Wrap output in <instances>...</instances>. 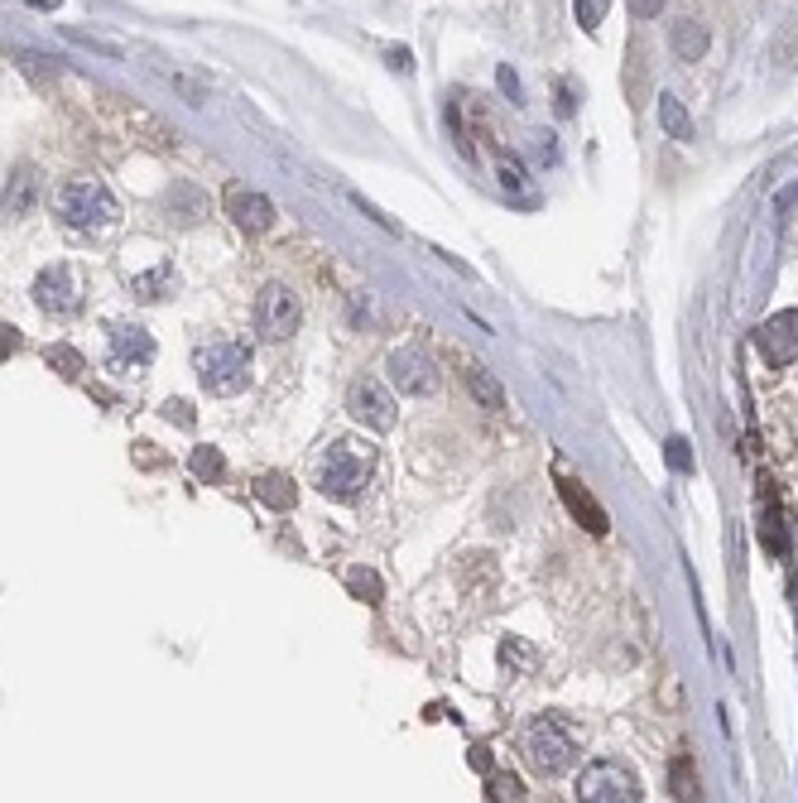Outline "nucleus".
<instances>
[{
  "instance_id": "obj_1",
  "label": "nucleus",
  "mask_w": 798,
  "mask_h": 803,
  "mask_svg": "<svg viewBox=\"0 0 798 803\" xmlns=\"http://www.w3.org/2000/svg\"><path fill=\"white\" fill-rule=\"evenodd\" d=\"M371 472H375V443L342 438V443H332L323 453V462H318V486H323V496H332V500H357L365 482H371Z\"/></svg>"
},
{
  "instance_id": "obj_2",
  "label": "nucleus",
  "mask_w": 798,
  "mask_h": 803,
  "mask_svg": "<svg viewBox=\"0 0 798 803\" xmlns=\"http://www.w3.org/2000/svg\"><path fill=\"white\" fill-rule=\"evenodd\" d=\"M53 212L63 217V227L73 231H92V227H111L120 217L116 197L102 178H68V183L53 193Z\"/></svg>"
},
{
  "instance_id": "obj_3",
  "label": "nucleus",
  "mask_w": 798,
  "mask_h": 803,
  "mask_svg": "<svg viewBox=\"0 0 798 803\" xmlns=\"http://www.w3.org/2000/svg\"><path fill=\"white\" fill-rule=\"evenodd\" d=\"M519 751H525V761L535 775L544 779H558L568 775L572 765H578V741H572V731L563 727L558 717H535L519 736Z\"/></svg>"
},
{
  "instance_id": "obj_4",
  "label": "nucleus",
  "mask_w": 798,
  "mask_h": 803,
  "mask_svg": "<svg viewBox=\"0 0 798 803\" xmlns=\"http://www.w3.org/2000/svg\"><path fill=\"white\" fill-rule=\"evenodd\" d=\"M193 366H197V381L213 390V395H236V390H246V381H250V352L231 337L203 342Z\"/></svg>"
},
{
  "instance_id": "obj_5",
  "label": "nucleus",
  "mask_w": 798,
  "mask_h": 803,
  "mask_svg": "<svg viewBox=\"0 0 798 803\" xmlns=\"http://www.w3.org/2000/svg\"><path fill=\"white\" fill-rule=\"evenodd\" d=\"M578 799L582 803H635V799H645V789H640L635 769H626L620 761H596L578 775Z\"/></svg>"
},
{
  "instance_id": "obj_6",
  "label": "nucleus",
  "mask_w": 798,
  "mask_h": 803,
  "mask_svg": "<svg viewBox=\"0 0 798 803\" xmlns=\"http://www.w3.org/2000/svg\"><path fill=\"white\" fill-rule=\"evenodd\" d=\"M298 322H304V304H298V294L289 284H265L260 294H255V332H260L265 342L294 337Z\"/></svg>"
},
{
  "instance_id": "obj_7",
  "label": "nucleus",
  "mask_w": 798,
  "mask_h": 803,
  "mask_svg": "<svg viewBox=\"0 0 798 803\" xmlns=\"http://www.w3.org/2000/svg\"><path fill=\"white\" fill-rule=\"evenodd\" d=\"M756 347H760V356L774 366V371L794 366L798 361V308H784V314L764 318L760 332H756Z\"/></svg>"
},
{
  "instance_id": "obj_8",
  "label": "nucleus",
  "mask_w": 798,
  "mask_h": 803,
  "mask_svg": "<svg viewBox=\"0 0 798 803\" xmlns=\"http://www.w3.org/2000/svg\"><path fill=\"white\" fill-rule=\"evenodd\" d=\"M385 371H390V385L399 390V395H434L438 390V366L428 361V352H419V347L390 352Z\"/></svg>"
},
{
  "instance_id": "obj_9",
  "label": "nucleus",
  "mask_w": 798,
  "mask_h": 803,
  "mask_svg": "<svg viewBox=\"0 0 798 803\" xmlns=\"http://www.w3.org/2000/svg\"><path fill=\"white\" fill-rule=\"evenodd\" d=\"M347 409H351V419L365 423V429H375V433L395 429V399H390V390L375 381V375H361V381L351 385Z\"/></svg>"
},
{
  "instance_id": "obj_10",
  "label": "nucleus",
  "mask_w": 798,
  "mask_h": 803,
  "mask_svg": "<svg viewBox=\"0 0 798 803\" xmlns=\"http://www.w3.org/2000/svg\"><path fill=\"white\" fill-rule=\"evenodd\" d=\"M35 304L43 308V314H53V318L77 314L82 294H77V280H73L68 265H43L39 280H35Z\"/></svg>"
},
{
  "instance_id": "obj_11",
  "label": "nucleus",
  "mask_w": 798,
  "mask_h": 803,
  "mask_svg": "<svg viewBox=\"0 0 798 803\" xmlns=\"http://www.w3.org/2000/svg\"><path fill=\"white\" fill-rule=\"evenodd\" d=\"M227 217L236 221L246 237H260V231L274 227V203H270V197H260V193H250V188L231 183L227 188Z\"/></svg>"
},
{
  "instance_id": "obj_12",
  "label": "nucleus",
  "mask_w": 798,
  "mask_h": 803,
  "mask_svg": "<svg viewBox=\"0 0 798 803\" xmlns=\"http://www.w3.org/2000/svg\"><path fill=\"white\" fill-rule=\"evenodd\" d=\"M39 188H43V178H39L35 164H20V169L5 178L0 212H5V217H29V212H35V203H39Z\"/></svg>"
},
{
  "instance_id": "obj_13",
  "label": "nucleus",
  "mask_w": 798,
  "mask_h": 803,
  "mask_svg": "<svg viewBox=\"0 0 798 803\" xmlns=\"http://www.w3.org/2000/svg\"><path fill=\"white\" fill-rule=\"evenodd\" d=\"M111 361H116V366H150L154 361L150 332L136 328V322H120V328H111Z\"/></svg>"
},
{
  "instance_id": "obj_14",
  "label": "nucleus",
  "mask_w": 798,
  "mask_h": 803,
  "mask_svg": "<svg viewBox=\"0 0 798 803\" xmlns=\"http://www.w3.org/2000/svg\"><path fill=\"white\" fill-rule=\"evenodd\" d=\"M669 43L683 63H697V59H707V49H712V35H707V25H697V20H679Z\"/></svg>"
},
{
  "instance_id": "obj_15",
  "label": "nucleus",
  "mask_w": 798,
  "mask_h": 803,
  "mask_svg": "<svg viewBox=\"0 0 798 803\" xmlns=\"http://www.w3.org/2000/svg\"><path fill=\"white\" fill-rule=\"evenodd\" d=\"M558 490H563V500H568V510L578 515V524H582L587 534H606V510L596 506V500L587 496V490H582L578 482H563Z\"/></svg>"
},
{
  "instance_id": "obj_16",
  "label": "nucleus",
  "mask_w": 798,
  "mask_h": 803,
  "mask_svg": "<svg viewBox=\"0 0 798 803\" xmlns=\"http://www.w3.org/2000/svg\"><path fill=\"white\" fill-rule=\"evenodd\" d=\"M255 496L265 500V506H274V510H294V500H298V486L289 482L284 472H265L260 482H255Z\"/></svg>"
},
{
  "instance_id": "obj_17",
  "label": "nucleus",
  "mask_w": 798,
  "mask_h": 803,
  "mask_svg": "<svg viewBox=\"0 0 798 803\" xmlns=\"http://www.w3.org/2000/svg\"><path fill=\"white\" fill-rule=\"evenodd\" d=\"M467 390L476 395V405L481 409H505V390H501V381H495L486 366H472L467 371Z\"/></svg>"
},
{
  "instance_id": "obj_18",
  "label": "nucleus",
  "mask_w": 798,
  "mask_h": 803,
  "mask_svg": "<svg viewBox=\"0 0 798 803\" xmlns=\"http://www.w3.org/2000/svg\"><path fill=\"white\" fill-rule=\"evenodd\" d=\"M659 126L669 130L673 140H693V116H688V106H683L679 97H669V92L659 97Z\"/></svg>"
},
{
  "instance_id": "obj_19",
  "label": "nucleus",
  "mask_w": 798,
  "mask_h": 803,
  "mask_svg": "<svg viewBox=\"0 0 798 803\" xmlns=\"http://www.w3.org/2000/svg\"><path fill=\"white\" fill-rule=\"evenodd\" d=\"M169 289H173V270H169V265H154L150 275H136V280H130V294L145 298V304H154V298H164Z\"/></svg>"
},
{
  "instance_id": "obj_20",
  "label": "nucleus",
  "mask_w": 798,
  "mask_h": 803,
  "mask_svg": "<svg viewBox=\"0 0 798 803\" xmlns=\"http://www.w3.org/2000/svg\"><path fill=\"white\" fill-rule=\"evenodd\" d=\"M770 63H774V68H784V73L798 68V20H794V25H784L780 35H774V43H770Z\"/></svg>"
},
{
  "instance_id": "obj_21",
  "label": "nucleus",
  "mask_w": 798,
  "mask_h": 803,
  "mask_svg": "<svg viewBox=\"0 0 798 803\" xmlns=\"http://www.w3.org/2000/svg\"><path fill=\"white\" fill-rule=\"evenodd\" d=\"M669 794H673V799H703V789H697V775H693V761H688V755H679V761H673Z\"/></svg>"
},
{
  "instance_id": "obj_22",
  "label": "nucleus",
  "mask_w": 798,
  "mask_h": 803,
  "mask_svg": "<svg viewBox=\"0 0 798 803\" xmlns=\"http://www.w3.org/2000/svg\"><path fill=\"white\" fill-rule=\"evenodd\" d=\"M347 587L365 601V607H381V601H385V587H381V577H375L371 568H357V573L347 577Z\"/></svg>"
},
{
  "instance_id": "obj_23",
  "label": "nucleus",
  "mask_w": 798,
  "mask_h": 803,
  "mask_svg": "<svg viewBox=\"0 0 798 803\" xmlns=\"http://www.w3.org/2000/svg\"><path fill=\"white\" fill-rule=\"evenodd\" d=\"M486 789H491L495 803H519V799H525V785H519L515 775H495V769L486 775Z\"/></svg>"
},
{
  "instance_id": "obj_24",
  "label": "nucleus",
  "mask_w": 798,
  "mask_h": 803,
  "mask_svg": "<svg viewBox=\"0 0 798 803\" xmlns=\"http://www.w3.org/2000/svg\"><path fill=\"white\" fill-rule=\"evenodd\" d=\"M49 366L63 375V381H77V375L87 371V366H82V356H77L73 347H49Z\"/></svg>"
},
{
  "instance_id": "obj_25",
  "label": "nucleus",
  "mask_w": 798,
  "mask_h": 803,
  "mask_svg": "<svg viewBox=\"0 0 798 803\" xmlns=\"http://www.w3.org/2000/svg\"><path fill=\"white\" fill-rule=\"evenodd\" d=\"M221 472H227V462H221L217 448H197V453H193V476H203V482H217Z\"/></svg>"
},
{
  "instance_id": "obj_26",
  "label": "nucleus",
  "mask_w": 798,
  "mask_h": 803,
  "mask_svg": "<svg viewBox=\"0 0 798 803\" xmlns=\"http://www.w3.org/2000/svg\"><path fill=\"white\" fill-rule=\"evenodd\" d=\"M606 10H612V0H578V25L582 29H596L606 20Z\"/></svg>"
},
{
  "instance_id": "obj_27",
  "label": "nucleus",
  "mask_w": 798,
  "mask_h": 803,
  "mask_svg": "<svg viewBox=\"0 0 798 803\" xmlns=\"http://www.w3.org/2000/svg\"><path fill=\"white\" fill-rule=\"evenodd\" d=\"M164 415L179 423V429H193V405H188V399H169V405H164Z\"/></svg>"
},
{
  "instance_id": "obj_28",
  "label": "nucleus",
  "mask_w": 798,
  "mask_h": 803,
  "mask_svg": "<svg viewBox=\"0 0 798 803\" xmlns=\"http://www.w3.org/2000/svg\"><path fill=\"white\" fill-rule=\"evenodd\" d=\"M664 457H669L679 472H688V467H693V453H688V443H683V438H673L669 448H664Z\"/></svg>"
},
{
  "instance_id": "obj_29",
  "label": "nucleus",
  "mask_w": 798,
  "mask_h": 803,
  "mask_svg": "<svg viewBox=\"0 0 798 803\" xmlns=\"http://www.w3.org/2000/svg\"><path fill=\"white\" fill-rule=\"evenodd\" d=\"M495 82H501V92L510 97V102H519V77H515V68H510V63H501V68H495Z\"/></svg>"
},
{
  "instance_id": "obj_30",
  "label": "nucleus",
  "mask_w": 798,
  "mask_h": 803,
  "mask_svg": "<svg viewBox=\"0 0 798 803\" xmlns=\"http://www.w3.org/2000/svg\"><path fill=\"white\" fill-rule=\"evenodd\" d=\"M664 10V0H630V15L635 20H654Z\"/></svg>"
},
{
  "instance_id": "obj_31",
  "label": "nucleus",
  "mask_w": 798,
  "mask_h": 803,
  "mask_svg": "<svg viewBox=\"0 0 798 803\" xmlns=\"http://www.w3.org/2000/svg\"><path fill=\"white\" fill-rule=\"evenodd\" d=\"M501 660H505V664H515V660H519V664H535V654H529V650H519V645H510V640H505Z\"/></svg>"
},
{
  "instance_id": "obj_32",
  "label": "nucleus",
  "mask_w": 798,
  "mask_h": 803,
  "mask_svg": "<svg viewBox=\"0 0 798 803\" xmlns=\"http://www.w3.org/2000/svg\"><path fill=\"white\" fill-rule=\"evenodd\" d=\"M20 347V337H15V328H5V322H0V361H5L10 352Z\"/></svg>"
},
{
  "instance_id": "obj_33",
  "label": "nucleus",
  "mask_w": 798,
  "mask_h": 803,
  "mask_svg": "<svg viewBox=\"0 0 798 803\" xmlns=\"http://www.w3.org/2000/svg\"><path fill=\"white\" fill-rule=\"evenodd\" d=\"M390 68H395V73H414V59H409V49H390Z\"/></svg>"
},
{
  "instance_id": "obj_34",
  "label": "nucleus",
  "mask_w": 798,
  "mask_h": 803,
  "mask_svg": "<svg viewBox=\"0 0 798 803\" xmlns=\"http://www.w3.org/2000/svg\"><path fill=\"white\" fill-rule=\"evenodd\" d=\"M501 183L510 188V193H515V188H525V174H519V169H510V164H501Z\"/></svg>"
},
{
  "instance_id": "obj_35",
  "label": "nucleus",
  "mask_w": 798,
  "mask_h": 803,
  "mask_svg": "<svg viewBox=\"0 0 798 803\" xmlns=\"http://www.w3.org/2000/svg\"><path fill=\"white\" fill-rule=\"evenodd\" d=\"M472 765L481 769V775H491V769H495V765H491V751H486V745H476V751H472Z\"/></svg>"
}]
</instances>
